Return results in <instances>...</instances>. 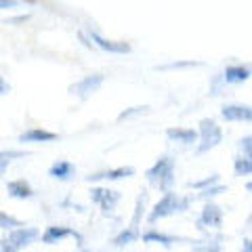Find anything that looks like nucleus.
Returning <instances> with one entry per match:
<instances>
[{
    "label": "nucleus",
    "instance_id": "1",
    "mask_svg": "<svg viewBox=\"0 0 252 252\" xmlns=\"http://www.w3.org/2000/svg\"><path fill=\"white\" fill-rule=\"evenodd\" d=\"M193 200L195 198H189V195H179L175 191L164 193L162 198L154 204V208L149 210L147 223L154 225V223H158V220H162V219H168L172 215H181V212H187Z\"/></svg>",
    "mask_w": 252,
    "mask_h": 252
},
{
    "label": "nucleus",
    "instance_id": "2",
    "mask_svg": "<svg viewBox=\"0 0 252 252\" xmlns=\"http://www.w3.org/2000/svg\"><path fill=\"white\" fill-rule=\"evenodd\" d=\"M175 168H177V160L172 156H160L154 162V166H149L145 170V179L147 183L160 189L162 193L172 191V185H175Z\"/></svg>",
    "mask_w": 252,
    "mask_h": 252
},
{
    "label": "nucleus",
    "instance_id": "3",
    "mask_svg": "<svg viewBox=\"0 0 252 252\" xmlns=\"http://www.w3.org/2000/svg\"><path fill=\"white\" fill-rule=\"evenodd\" d=\"M38 238H42V233L36 229V227H19V229H13L0 240V252H19L23 248L32 246Z\"/></svg>",
    "mask_w": 252,
    "mask_h": 252
},
{
    "label": "nucleus",
    "instance_id": "4",
    "mask_svg": "<svg viewBox=\"0 0 252 252\" xmlns=\"http://www.w3.org/2000/svg\"><path fill=\"white\" fill-rule=\"evenodd\" d=\"M198 135H200V143L195 147V154H208L210 149L219 147L223 143V130L220 126L212 120V118H202L198 124Z\"/></svg>",
    "mask_w": 252,
    "mask_h": 252
},
{
    "label": "nucleus",
    "instance_id": "5",
    "mask_svg": "<svg viewBox=\"0 0 252 252\" xmlns=\"http://www.w3.org/2000/svg\"><path fill=\"white\" fill-rule=\"evenodd\" d=\"M195 227L200 231H219L223 227V208L215 202H206L200 217L195 219Z\"/></svg>",
    "mask_w": 252,
    "mask_h": 252
},
{
    "label": "nucleus",
    "instance_id": "6",
    "mask_svg": "<svg viewBox=\"0 0 252 252\" xmlns=\"http://www.w3.org/2000/svg\"><path fill=\"white\" fill-rule=\"evenodd\" d=\"M91 200L93 204H97L103 210V215H112L116 204L120 202V191H116V189H105V187H93L91 189Z\"/></svg>",
    "mask_w": 252,
    "mask_h": 252
},
{
    "label": "nucleus",
    "instance_id": "7",
    "mask_svg": "<svg viewBox=\"0 0 252 252\" xmlns=\"http://www.w3.org/2000/svg\"><path fill=\"white\" fill-rule=\"evenodd\" d=\"M103 80H105V78L101 74L84 76L82 80H78V82H74L72 86H69V94H76V97H80V99H89L91 94H94L101 89Z\"/></svg>",
    "mask_w": 252,
    "mask_h": 252
},
{
    "label": "nucleus",
    "instance_id": "8",
    "mask_svg": "<svg viewBox=\"0 0 252 252\" xmlns=\"http://www.w3.org/2000/svg\"><path fill=\"white\" fill-rule=\"evenodd\" d=\"M89 40L97 46L101 51H107V53H114V55H128L132 51V46L128 42H122V40H107L99 34L97 30H89Z\"/></svg>",
    "mask_w": 252,
    "mask_h": 252
},
{
    "label": "nucleus",
    "instance_id": "9",
    "mask_svg": "<svg viewBox=\"0 0 252 252\" xmlns=\"http://www.w3.org/2000/svg\"><path fill=\"white\" fill-rule=\"evenodd\" d=\"M65 238H74L78 242V246H82V235L78 233L76 229H72V227L51 225V227H46L44 233H42V242L49 244V246H53V244H59V242H63Z\"/></svg>",
    "mask_w": 252,
    "mask_h": 252
},
{
    "label": "nucleus",
    "instance_id": "10",
    "mask_svg": "<svg viewBox=\"0 0 252 252\" xmlns=\"http://www.w3.org/2000/svg\"><path fill=\"white\" fill-rule=\"evenodd\" d=\"M220 118L225 122H252V105L227 103L220 107Z\"/></svg>",
    "mask_w": 252,
    "mask_h": 252
},
{
    "label": "nucleus",
    "instance_id": "11",
    "mask_svg": "<svg viewBox=\"0 0 252 252\" xmlns=\"http://www.w3.org/2000/svg\"><path fill=\"white\" fill-rule=\"evenodd\" d=\"M135 177V168L132 166H118V168H109V170H101L94 175L84 177L89 183H99V181H122V179H130Z\"/></svg>",
    "mask_w": 252,
    "mask_h": 252
},
{
    "label": "nucleus",
    "instance_id": "12",
    "mask_svg": "<svg viewBox=\"0 0 252 252\" xmlns=\"http://www.w3.org/2000/svg\"><path fill=\"white\" fill-rule=\"evenodd\" d=\"M166 139L170 143H179V145H198L200 135L195 128H181V126H170L166 128Z\"/></svg>",
    "mask_w": 252,
    "mask_h": 252
},
{
    "label": "nucleus",
    "instance_id": "13",
    "mask_svg": "<svg viewBox=\"0 0 252 252\" xmlns=\"http://www.w3.org/2000/svg\"><path fill=\"white\" fill-rule=\"evenodd\" d=\"M252 76V67L248 63H229L225 69H223V78L227 86L229 84H244Z\"/></svg>",
    "mask_w": 252,
    "mask_h": 252
},
{
    "label": "nucleus",
    "instance_id": "14",
    "mask_svg": "<svg viewBox=\"0 0 252 252\" xmlns=\"http://www.w3.org/2000/svg\"><path fill=\"white\" fill-rule=\"evenodd\" d=\"M141 240H143L145 244H160V246H164V248H170V246H175V244H179V242H187L185 238H177V235L162 233V231L154 229V227H149L145 233H141Z\"/></svg>",
    "mask_w": 252,
    "mask_h": 252
},
{
    "label": "nucleus",
    "instance_id": "15",
    "mask_svg": "<svg viewBox=\"0 0 252 252\" xmlns=\"http://www.w3.org/2000/svg\"><path fill=\"white\" fill-rule=\"evenodd\" d=\"M57 141V135L44 128H30L19 135V143H53Z\"/></svg>",
    "mask_w": 252,
    "mask_h": 252
},
{
    "label": "nucleus",
    "instance_id": "16",
    "mask_svg": "<svg viewBox=\"0 0 252 252\" xmlns=\"http://www.w3.org/2000/svg\"><path fill=\"white\" fill-rule=\"evenodd\" d=\"M191 252H223V235L215 233V235H206L204 240L193 242Z\"/></svg>",
    "mask_w": 252,
    "mask_h": 252
},
{
    "label": "nucleus",
    "instance_id": "17",
    "mask_svg": "<svg viewBox=\"0 0 252 252\" xmlns=\"http://www.w3.org/2000/svg\"><path fill=\"white\" fill-rule=\"evenodd\" d=\"M6 191H9V195H11V198H15V200H30V198H34V189L30 187V183L26 179L9 181Z\"/></svg>",
    "mask_w": 252,
    "mask_h": 252
},
{
    "label": "nucleus",
    "instance_id": "18",
    "mask_svg": "<svg viewBox=\"0 0 252 252\" xmlns=\"http://www.w3.org/2000/svg\"><path fill=\"white\" fill-rule=\"evenodd\" d=\"M74 172H76V166L72 162H67V160H57L53 164V166L49 168V177L53 179H57V181H69L74 177Z\"/></svg>",
    "mask_w": 252,
    "mask_h": 252
},
{
    "label": "nucleus",
    "instance_id": "19",
    "mask_svg": "<svg viewBox=\"0 0 252 252\" xmlns=\"http://www.w3.org/2000/svg\"><path fill=\"white\" fill-rule=\"evenodd\" d=\"M147 191L143 189L139 195H137V202H135V210H132V219H130V229H135L139 231V225H141V220H143V215H145V208H147Z\"/></svg>",
    "mask_w": 252,
    "mask_h": 252
},
{
    "label": "nucleus",
    "instance_id": "20",
    "mask_svg": "<svg viewBox=\"0 0 252 252\" xmlns=\"http://www.w3.org/2000/svg\"><path fill=\"white\" fill-rule=\"evenodd\" d=\"M139 238H141V231H135V229H130V227H126V229H122L112 240V244H114L116 248H124V246H130V244H135Z\"/></svg>",
    "mask_w": 252,
    "mask_h": 252
},
{
    "label": "nucleus",
    "instance_id": "21",
    "mask_svg": "<svg viewBox=\"0 0 252 252\" xmlns=\"http://www.w3.org/2000/svg\"><path fill=\"white\" fill-rule=\"evenodd\" d=\"M202 65H204L202 61L187 59V61H170V63H162V65H156L154 69H156V72H172V69H191V67H202Z\"/></svg>",
    "mask_w": 252,
    "mask_h": 252
},
{
    "label": "nucleus",
    "instance_id": "22",
    "mask_svg": "<svg viewBox=\"0 0 252 252\" xmlns=\"http://www.w3.org/2000/svg\"><path fill=\"white\" fill-rule=\"evenodd\" d=\"M233 172L238 177H248V175H252V160L248 156H242V154H238L233 158Z\"/></svg>",
    "mask_w": 252,
    "mask_h": 252
},
{
    "label": "nucleus",
    "instance_id": "23",
    "mask_svg": "<svg viewBox=\"0 0 252 252\" xmlns=\"http://www.w3.org/2000/svg\"><path fill=\"white\" fill-rule=\"evenodd\" d=\"M219 183H220V177L215 172V175H208V177H204V179H200V181H189L187 187H189V189H195V191H204V189L215 187V185H219Z\"/></svg>",
    "mask_w": 252,
    "mask_h": 252
},
{
    "label": "nucleus",
    "instance_id": "24",
    "mask_svg": "<svg viewBox=\"0 0 252 252\" xmlns=\"http://www.w3.org/2000/svg\"><path fill=\"white\" fill-rule=\"evenodd\" d=\"M225 91H227V82H225L223 74L212 76L210 78V86H208V94H210V97H220V94H225Z\"/></svg>",
    "mask_w": 252,
    "mask_h": 252
},
{
    "label": "nucleus",
    "instance_id": "25",
    "mask_svg": "<svg viewBox=\"0 0 252 252\" xmlns=\"http://www.w3.org/2000/svg\"><path fill=\"white\" fill-rule=\"evenodd\" d=\"M19 227H23V223L13 217V215H6V212L0 210V229H6V231H13V229H19Z\"/></svg>",
    "mask_w": 252,
    "mask_h": 252
},
{
    "label": "nucleus",
    "instance_id": "26",
    "mask_svg": "<svg viewBox=\"0 0 252 252\" xmlns=\"http://www.w3.org/2000/svg\"><path fill=\"white\" fill-rule=\"evenodd\" d=\"M220 193H227V187L223 183H219L215 187H208V189H204V191H200L198 195H195V200H204V202H210L212 198H217V195Z\"/></svg>",
    "mask_w": 252,
    "mask_h": 252
},
{
    "label": "nucleus",
    "instance_id": "27",
    "mask_svg": "<svg viewBox=\"0 0 252 252\" xmlns=\"http://www.w3.org/2000/svg\"><path fill=\"white\" fill-rule=\"evenodd\" d=\"M149 112V107L147 105H135V107H128V109H124V112L118 116V120H132V118H139V116H143Z\"/></svg>",
    "mask_w": 252,
    "mask_h": 252
},
{
    "label": "nucleus",
    "instance_id": "28",
    "mask_svg": "<svg viewBox=\"0 0 252 252\" xmlns=\"http://www.w3.org/2000/svg\"><path fill=\"white\" fill-rule=\"evenodd\" d=\"M28 152H21V149H0V162H13L19 160V158H26Z\"/></svg>",
    "mask_w": 252,
    "mask_h": 252
},
{
    "label": "nucleus",
    "instance_id": "29",
    "mask_svg": "<svg viewBox=\"0 0 252 252\" xmlns=\"http://www.w3.org/2000/svg\"><path fill=\"white\" fill-rule=\"evenodd\" d=\"M9 93H11V84L0 76V97H4V94H9Z\"/></svg>",
    "mask_w": 252,
    "mask_h": 252
},
{
    "label": "nucleus",
    "instance_id": "30",
    "mask_svg": "<svg viewBox=\"0 0 252 252\" xmlns=\"http://www.w3.org/2000/svg\"><path fill=\"white\" fill-rule=\"evenodd\" d=\"M19 2L17 0H0V11H4V9H15Z\"/></svg>",
    "mask_w": 252,
    "mask_h": 252
},
{
    "label": "nucleus",
    "instance_id": "31",
    "mask_svg": "<svg viewBox=\"0 0 252 252\" xmlns=\"http://www.w3.org/2000/svg\"><path fill=\"white\" fill-rule=\"evenodd\" d=\"M240 252H252V238H244Z\"/></svg>",
    "mask_w": 252,
    "mask_h": 252
},
{
    "label": "nucleus",
    "instance_id": "32",
    "mask_svg": "<svg viewBox=\"0 0 252 252\" xmlns=\"http://www.w3.org/2000/svg\"><path fill=\"white\" fill-rule=\"evenodd\" d=\"M78 38H80V40H82V44L86 46V49H93V46H94V44L89 40V36H86L84 32H78Z\"/></svg>",
    "mask_w": 252,
    "mask_h": 252
},
{
    "label": "nucleus",
    "instance_id": "33",
    "mask_svg": "<svg viewBox=\"0 0 252 252\" xmlns=\"http://www.w3.org/2000/svg\"><path fill=\"white\" fill-rule=\"evenodd\" d=\"M23 21H28V15H23V17H15V19H9V21H6V26H13V23H23Z\"/></svg>",
    "mask_w": 252,
    "mask_h": 252
},
{
    "label": "nucleus",
    "instance_id": "34",
    "mask_svg": "<svg viewBox=\"0 0 252 252\" xmlns=\"http://www.w3.org/2000/svg\"><path fill=\"white\" fill-rule=\"evenodd\" d=\"M9 164L11 162H0V177H4V172H6V168H9Z\"/></svg>",
    "mask_w": 252,
    "mask_h": 252
},
{
    "label": "nucleus",
    "instance_id": "35",
    "mask_svg": "<svg viewBox=\"0 0 252 252\" xmlns=\"http://www.w3.org/2000/svg\"><path fill=\"white\" fill-rule=\"evenodd\" d=\"M246 189H248V193H252V181H250V183H246Z\"/></svg>",
    "mask_w": 252,
    "mask_h": 252
},
{
    "label": "nucleus",
    "instance_id": "36",
    "mask_svg": "<svg viewBox=\"0 0 252 252\" xmlns=\"http://www.w3.org/2000/svg\"><path fill=\"white\" fill-rule=\"evenodd\" d=\"M248 158H250V160H252V154H250V156H248Z\"/></svg>",
    "mask_w": 252,
    "mask_h": 252
},
{
    "label": "nucleus",
    "instance_id": "37",
    "mask_svg": "<svg viewBox=\"0 0 252 252\" xmlns=\"http://www.w3.org/2000/svg\"><path fill=\"white\" fill-rule=\"evenodd\" d=\"M250 137H252V132H250Z\"/></svg>",
    "mask_w": 252,
    "mask_h": 252
}]
</instances>
